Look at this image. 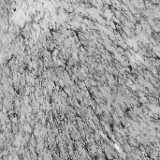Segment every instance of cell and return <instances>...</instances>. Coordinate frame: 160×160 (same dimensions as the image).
<instances>
[{"instance_id":"cell-1","label":"cell","mask_w":160,"mask_h":160,"mask_svg":"<svg viewBox=\"0 0 160 160\" xmlns=\"http://www.w3.org/2000/svg\"><path fill=\"white\" fill-rule=\"evenodd\" d=\"M123 148H124V151L125 152V153H130L133 149H132V146L127 142V143H124V146H123Z\"/></svg>"},{"instance_id":"cell-2","label":"cell","mask_w":160,"mask_h":160,"mask_svg":"<svg viewBox=\"0 0 160 160\" xmlns=\"http://www.w3.org/2000/svg\"><path fill=\"white\" fill-rule=\"evenodd\" d=\"M24 129L25 130V131L27 132V133H31L32 132V128H31V126H30V124H24Z\"/></svg>"},{"instance_id":"cell-3","label":"cell","mask_w":160,"mask_h":160,"mask_svg":"<svg viewBox=\"0 0 160 160\" xmlns=\"http://www.w3.org/2000/svg\"><path fill=\"white\" fill-rule=\"evenodd\" d=\"M64 91H65L68 95H70V96L72 95H71V93H72V89H71L70 87H64Z\"/></svg>"},{"instance_id":"cell-4","label":"cell","mask_w":160,"mask_h":160,"mask_svg":"<svg viewBox=\"0 0 160 160\" xmlns=\"http://www.w3.org/2000/svg\"><path fill=\"white\" fill-rule=\"evenodd\" d=\"M92 120L94 121V123L95 124H98L100 123L99 119H98V118H97V117H96L95 115H93V116H92Z\"/></svg>"},{"instance_id":"cell-5","label":"cell","mask_w":160,"mask_h":160,"mask_svg":"<svg viewBox=\"0 0 160 160\" xmlns=\"http://www.w3.org/2000/svg\"><path fill=\"white\" fill-rule=\"evenodd\" d=\"M91 84H92V86H97L98 83H97V82H95L93 79H91Z\"/></svg>"},{"instance_id":"cell-6","label":"cell","mask_w":160,"mask_h":160,"mask_svg":"<svg viewBox=\"0 0 160 160\" xmlns=\"http://www.w3.org/2000/svg\"><path fill=\"white\" fill-rule=\"evenodd\" d=\"M158 100L160 101V95H159V97H158Z\"/></svg>"},{"instance_id":"cell-7","label":"cell","mask_w":160,"mask_h":160,"mask_svg":"<svg viewBox=\"0 0 160 160\" xmlns=\"http://www.w3.org/2000/svg\"><path fill=\"white\" fill-rule=\"evenodd\" d=\"M159 36H160V32H159Z\"/></svg>"}]
</instances>
